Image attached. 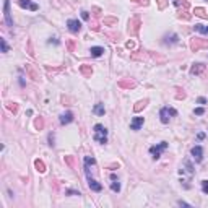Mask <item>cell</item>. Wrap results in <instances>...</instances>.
I'll use <instances>...</instances> for the list:
<instances>
[{"instance_id":"cell-17","label":"cell","mask_w":208,"mask_h":208,"mask_svg":"<svg viewBox=\"0 0 208 208\" xmlns=\"http://www.w3.org/2000/svg\"><path fill=\"white\" fill-rule=\"evenodd\" d=\"M146 106H148V99H141V101L135 103V106H133V112H140V111L145 109Z\"/></svg>"},{"instance_id":"cell-46","label":"cell","mask_w":208,"mask_h":208,"mask_svg":"<svg viewBox=\"0 0 208 208\" xmlns=\"http://www.w3.org/2000/svg\"><path fill=\"white\" fill-rule=\"evenodd\" d=\"M177 203H179V205H181V206H190V205H189L187 202H182V200H179V202H177Z\"/></svg>"},{"instance_id":"cell-42","label":"cell","mask_w":208,"mask_h":208,"mask_svg":"<svg viewBox=\"0 0 208 208\" xmlns=\"http://www.w3.org/2000/svg\"><path fill=\"white\" fill-rule=\"evenodd\" d=\"M137 3H138V5H143V7H146V5L150 3V0H137Z\"/></svg>"},{"instance_id":"cell-3","label":"cell","mask_w":208,"mask_h":208,"mask_svg":"<svg viewBox=\"0 0 208 208\" xmlns=\"http://www.w3.org/2000/svg\"><path fill=\"white\" fill-rule=\"evenodd\" d=\"M208 47V39H200V38H192L190 39V51L197 52L200 49Z\"/></svg>"},{"instance_id":"cell-40","label":"cell","mask_w":208,"mask_h":208,"mask_svg":"<svg viewBox=\"0 0 208 208\" xmlns=\"http://www.w3.org/2000/svg\"><path fill=\"white\" fill-rule=\"evenodd\" d=\"M81 18H83V20H86V21H88V20H90V13H88V12H85V10H83V12H81Z\"/></svg>"},{"instance_id":"cell-28","label":"cell","mask_w":208,"mask_h":208,"mask_svg":"<svg viewBox=\"0 0 208 208\" xmlns=\"http://www.w3.org/2000/svg\"><path fill=\"white\" fill-rule=\"evenodd\" d=\"M7 109H8L10 112H13V114H16L18 112V104L16 103H7Z\"/></svg>"},{"instance_id":"cell-21","label":"cell","mask_w":208,"mask_h":208,"mask_svg":"<svg viewBox=\"0 0 208 208\" xmlns=\"http://www.w3.org/2000/svg\"><path fill=\"white\" fill-rule=\"evenodd\" d=\"M34 168L38 169L41 174L46 173V164H44V161H42V159H34Z\"/></svg>"},{"instance_id":"cell-48","label":"cell","mask_w":208,"mask_h":208,"mask_svg":"<svg viewBox=\"0 0 208 208\" xmlns=\"http://www.w3.org/2000/svg\"><path fill=\"white\" fill-rule=\"evenodd\" d=\"M133 2H137V0H133Z\"/></svg>"},{"instance_id":"cell-1","label":"cell","mask_w":208,"mask_h":208,"mask_svg":"<svg viewBox=\"0 0 208 208\" xmlns=\"http://www.w3.org/2000/svg\"><path fill=\"white\" fill-rule=\"evenodd\" d=\"M95 138L98 143H101V145H104V143H107V128L101 124H96L95 125Z\"/></svg>"},{"instance_id":"cell-36","label":"cell","mask_w":208,"mask_h":208,"mask_svg":"<svg viewBox=\"0 0 208 208\" xmlns=\"http://www.w3.org/2000/svg\"><path fill=\"white\" fill-rule=\"evenodd\" d=\"M202 192L208 193V181H202Z\"/></svg>"},{"instance_id":"cell-6","label":"cell","mask_w":208,"mask_h":208,"mask_svg":"<svg viewBox=\"0 0 208 208\" xmlns=\"http://www.w3.org/2000/svg\"><path fill=\"white\" fill-rule=\"evenodd\" d=\"M3 16H5L7 25L13 26V20H12V15H10V0H5L3 2Z\"/></svg>"},{"instance_id":"cell-5","label":"cell","mask_w":208,"mask_h":208,"mask_svg":"<svg viewBox=\"0 0 208 208\" xmlns=\"http://www.w3.org/2000/svg\"><path fill=\"white\" fill-rule=\"evenodd\" d=\"M166 148H168V143H166V141H161L159 145H155V146H151V148H150V153H151L153 159H159L161 153H163Z\"/></svg>"},{"instance_id":"cell-47","label":"cell","mask_w":208,"mask_h":208,"mask_svg":"<svg viewBox=\"0 0 208 208\" xmlns=\"http://www.w3.org/2000/svg\"><path fill=\"white\" fill-rule=\"evenodd\" d=\"M205 138V133H198L197 135V140H203Z\"/></svg>"},{"instance_id":"cell-23","label":"cell","mask_w":208,"mask_h":208,"mask_svg":"<svg viewBox=\"0 0 208 208\" xmlns=\"http://www.w3.org/2000/svg\"><path fill=\"white\" fill-rule=\"evenodd\" d=\"M103 25L104 26H114V25H117V18L116 16H107L103 20Z\"/></svg>"},{"instance_id":"cell-12","label":"cell","mask_w":208,"mask_h":208,"mask_svg":"<svg viewBox=\"0 0 208 208\" xmlns=\"http://www.w3.org/2000/svg\"><path fill=\"white\" fill-rule=\"evenodd\" d=\"M88 185H90V189H91V190H95V192H101V190H103V185L99 184L98 181H95V179H93L91 176L88 177Z\"/></svg>"},{"instance_id":"cell-22","label":"cell","mask_w":208,"mask_h":208,"mask_svg":"<svg viewBox=\"0 0 208 208\" xmlns=\"http://www.w3.org/2000/svg\"><path fill=\"white\" fill-rule=\"evenodd\" d=\"M93 112H95L96 116H104V112H106L104 104H103V103H98V104L95 106V109H93Z\"/></svg>"},{"instance_id":"cell-11","label":"cell","mask_w":208,"mask_h":208,"mask_svg":"<svg viewBox=\"0 0 208 208\" xmlns=\"http://www.w3.org/2000/svg\"><path fill=\"white\" fill-rule=\"evenodd\" d=\"M119 86L120 88H127V90H133L135 86H137V81H133V80H130V78H124V80H120L119 83Z\"/></svg>"},{"instance_id":"cell-31","label":"cell","mask_w":208,"mask_h":208,"mask_svg":"<svg viewBox=\"0 0 208 208\" xmlns=\"http://www.w3.org/2000/svg\"><path fill=\"white\" fill-rule=\"evenodd\" d=\"M90 30H93V31H99V23H98L96 20L90 21Z\"/></svg>"},{"instance_id":"cell-10","label":"cell","mask_w":208,"mask_h":208,"mask_svg":"<svg viewBox=\"0 0 208 208\" xmlns=\"http://www.w3.org/2000/svg\"><path fill=\"white\" fill-rule=\"evenodd\" d=\"M67 26L72 33H80V30H81V23L78 20H73V18L67 21Z\"/></svg>"},{"instance_id":"cell-19","label":"cell","mask_w":208,"mask_h":208,"mask_svg":"<svg viewBox=\"0 0 208 208\" xmlns=\"http://www.w3.org/2000/svg\"><path fill=\"white\" fill-rule=\"evenodd\" d=\"M90 54H91V57H101L104 54V47H99V46L91 47L90 49Z\"/></svg>"},{"instance_id":"cell-39","label":"cell","mask_w":208,"mask_h":208,"mask_svg":"<svg viewBox=\"0 0 208 208\" xmlns=\"http://www.w3.org/2000/svg\"><path fill=\"white\" fill-rule=\"evenodd\" d=\"M65 193H67V195H81V193L78 192V190H67Z\"/></svg>"},{"instance_id":"cell-25","label":"cell","mask_w":208,"mask_h":208,"mask_svg":"<svg viewBox=\"0 0 208 208\" xmlns=\"http://www.w3.org/2000/svg\"><path fill=\"white\" fill-rule=\"evenodd\" d=\"M193 30L198 31V33H202V34H208V26H205V25H195V26H193Z\"/></svg>"},{"instance_id":"cell-24","label":"cell","mask_w":208,"mask_h":208,"mask_svg":"<svg viewBox=\"0 0 208 208\" xmlns=\"http://www.w3.org/2000/svg\"><path fill=\"white\" fill-rule=\"evenodd\" d=\"M177 18L179 20H184V21H189L192 18V15H190L187 10H184V12H177Z\"/></svg>"},{"instance_id":"cell-35","label":"cell","mask_w":208,"mask_h":208,"mask_svg":"<svg viewBox=\"0 0 208 208\" xmlns=\"http://www.w3.org/2000/svg\"><path fill=\"white\" fill-rule=\"evenodd\" d=\"M106 36H107V38H111L112 41H117V39L120 38L119 33H106Z\"/></svg>"},{"instance_id":"cell-41","label":"cell","mask_w":208,"mask_h":208,"mask_svg":"<svg viewBox=\"0 0 208 208\" xmlns=\"http://www.w3.org/2000/svg\"><path fill=\"white\" fill-rule=\"evenodd\" d=\"M125 47H127V49H135V42H133V41H128L127 44H125Z\"/></svg>"},{"instance_id":"cell-38","label":"cell","mask_w":208,"mask_h":208,"mask_svg":"<svg viewBox=\"0 0 208 208\" xmlns=\"http://www.w3.org/2000/svg\"><path fill=\"white\" fill-rule=\"evenodd\" d=\"M203 114H205L203 107H197V109H195V116H203Z\"/></svg>"},{"instance_id":"cell-45","label":"cell","mask_w":208,"mask_h":208,"mask_svg":"<svg viewBox=\"0 0 208 208\" xmlns=\"http://www.w3.org/2000/svg\"><path fill=\"white\" fill-rule=\"evenodd\" d=\"M197 103H198V104H206V99H205V98H198Z\"/></svg>"},{"instance_id":"cell-32","label":"cell","mask_w":208,"mask_h":208,"mask_svg":"<svg viewBox=\"0 0 208 208\" xmlns=\"http://www.w3.org/2000/svg\"><path fill=\"white\" fill-rule=\"evenodd\" d=\"M65 163L70 168H75V158L73 156H65Z\"/></svg>"},{"instance_id":"cell-26","label":"cell","mask_w":208,"mask_h":208,"mask_svg":"<svg viewBox=\"0 0 208 208\" xmlns=\"http://www.w3.org/2000/svg\"><path fill=\"white\" fill-rule=\"evenodd\" d=\"M174 5L176 7H182L184 10L189 8V2H187V0H174Z\"/></svg>"},{"instance_id":"cell-8","label":"cell","mask_w":208,"mask_h":208,"mask_svg":"<svg viewBox=\"0 0 208 208\" xmlns=\"http://www.w3.org/2000/svg\"><path fill=\"white\" fill-rule=\"evenodd\" d=\"M179 173H181V174H189V176L192 177V174H193V166H192V163H190L189 159H185L184 164L181 166V169H179Z\"/></svg>"},{"instance_id":"cell-9","label":"cell","mask_w":208,"mask_h":208,"mask_svg":"<svg viewBox=\"0 0 208 208\" xmlns=\"http://www.w3.org/2000/svg\"><path fill=\"white\" fill-rule=\"evenodd\" d=\"M18 5L21 7V8H28V10H31V12H36V10H39V7L33 3L31 0H18Z\"/></svg>"},{"instance_id":"cell-18","label":"cell","mask_w":208,"mask_h":208,"mask_svg":"<svg viewBox=\"0 0 208 208\" xmlns=\"http://www.w3.org/2000/svg\"><path fill=\"white\" fill-rule=\"evenodd\" d=\"M193 13H195V16H198V18L208 20V13H206V10H205V8H202V7H195Z\"/></svg>"},{"instance_id":"cell-30","label":"cell","mask_w":208,"mask_h":208,"mask_svg":"<svg viewBox=\"0 0 208 208\" xmlns=\"http://www.w3.org/2000/svg\"><path fill=\"white\" fill-rule=\"evenodd\" d=\"M168 3H169V0H156V5L159 10H164L168 7Z\"/></svg>"},{"instance_id":"cell-14","label":"cell","mask_w":208,"mask_h":208,"mask_svg":"<svg viewBox=\"0 0 208 208\" xmlns=\"http://www.w3.org/2000/svg\"><path fill=\"white\" fill-rule=\"evenodd\" d=\"M205 72V65L203 63H193V65L190 67V73L192 75H202Z\"/></svg>"},{"instance_id":"cell-43","label":"cell","mask_w":208,"mask_h":208,"mask_svg":"<svg viewBox=\"0 0 208 208\" xmlns=\"http://www.w3.org/2000/svg\"><path fill=\"white\" fill-rule=\"evenodd\" d=\"M49 145L54 146V135L52 133H49Z\"/></svg>"},{"instance_id":"cell-44","label":"cell","mask_w":208,"mask_h":208,"mask_svg":"<svg viewBox=\"0 0 208 208\" xmlns=\"http://www.w3.org/2000/svg\"><path fill=\"white\" fill-rule=\"evenodd\" d=\"M119 166H120L119 163H112V164H109V169H112V171H114V169H116V168H119Z\"/></svg>"},{"instance_id":"cell-13","label":"cell","mask_w":208,"mask_h":208,"mask_svg":"<svg viewBox=\"0 0 208 208\" xmlns=\"http://www.w3.org/2000/svg\"><path fill=\"white\" fill-rule=\"evenodd\" d=\"M143 122H145V119L143 117H135L132 122H130V130H140Z\"/></svg>"},{"instance_id":"cell-27","label":"cell","mask_w":208,"mask_h":208,"mask_svg":"<svg viewBox=\"0 0 208 208\" xmlns=\"http://www.w3.org/2000/svg\"><path fill=\"white\" fill-rule=\"evenodd\" d=\"M34 127L38 128V130H42V128H44V119L42 117H38L34 120Z\"/></svg>"},{"instance_id":"cell-33","label":"cell","mask_w":208,"mask_h":208,"mask_svg":"<svg viewBox=\"0 0 208 208\" xmlns=\"http://www.w3.org/2000/svg\"><path fill=\"white\" fill-rule=\"evenodd\" d=\"M0 46H2V52H3V54L8 52V44H7L5 39H0Z\"/></svg>"},{"instance_id":"cell-34","label":"cell","mask_w":208,"mask_h":208,"mask_svg":"<svg viewBox=\"0 0 208 208\" xmlns=\"http://www.w3.org/2000/svg\"><path fill=\"white\" fill-rule=\"evenodd\" d=\"M67 47H68L70 52H73L75 51V41L73 39H67Z\"/></svg>"},{"instance_id":"cell-2","label":"cell","mask_w":208,"mask_h":208,"mask_svg":"<svg viewBox=\"0 0 208 208\" xmlns=\"http://www.w3.org/2000/svg\"><path fill=\"white\" fill-rule=\"evenodd\" d=\"M140 26H141V20L138 16H133L128 20V25H127V31L130 36H137L140 33Z\"/></svg>"},{"instance_id":"cell-7","label":"cell","mask_w":208,"mask_h":208,"mask_svg":"<svg viewBox=\"0 0 208 208\" xmlns=\"http://www.w3.org/2000/svg\"><path fill=\"white\" fill-rule=\"evenodd\" d=\"M192 156H193V159H195L197 163H202L203 161V148L202 146H193L192 148Z\"/></svg>"},{"instance_id":"cell-20","label":"cell","mask_w":208,"mask_h":208,"mask_svg":"<svg viewBox=\"0 0 208 208\" xmlns=\"http://www.w3.org/2000/svg\"><path fill=\"white\" fill-rule=\"evenodd\" d=\"M26 73L31 76V80H34V81H38V80H39V75L36 73V70H34L31 65H26Z\"/></svg>"},{"instance_id":"cell-15","label":"cell","mask_w":208,"mask_h":208,"mask_svg":"<svg viewBox=\"0 0 208 208\" xmlns=\"http://www.w3.org/2000/svg\"><path fill=\"white\" fill-rule=\"evenodd\" d=\"M72 120H73V114H72L70 111H67V112L60 114V124H62V125H67V124H70Z\"/></svg>"},{"instance_id":"cell-29","label":"cell","mask_w":208,"mask_h":208,"mask_svg":"<svg viewBox=\"0 0 208 208\" xmlns=\"http://www.w3.org/2000/svg\"><path fill=\"white\" fill-rule=\"evenodd\" d=\"M111 190L112 192H120V182L117 181V179H114L112 184H111Z\"/></svg>"},{"instance_id":"cell-4","label":"cell","mask_w":208,"mask_h":208,"mask_svg":"<svg viewBox=\"0 0 208 208\" xmlns=\"http://www.w3.org/2000/svg\"><path fill=\"white\" fill-rule=\"evenodd\" d=\"M176 114H177V111L173 109V107H163V109L159 111V119H161L163 124H169L171 117L176 116Z\"/></svg>"},{"instance_id":"cell-37","label":"cell","mask_w":208,"mask_h":208,"mask_svg":"<svg viewBox=\"0 0 208 208\" xmlns=\"http://www.w3.org/2000/svg\"><path fill=\"white\" fill-rule=\"evenodd\" d=\"M179 93H177V95H176V98L177 99H184L185 98V93H184V90H177Z\"/></svg>"},{"instance_id":"cell-16","label":"cell","mask_w":208,"mask_h":208,"mask_svg":"<svg viewBox=\"0 0 208 208\" xmlns=\"http://www.w3.org/2000/svg\"><path fill=\"white\" fill-rule=\"evenodd\" d=\"M80 73L85 76V78H91V75H93V67L91 65H80Z\"/></svg>"}]
</instances>
